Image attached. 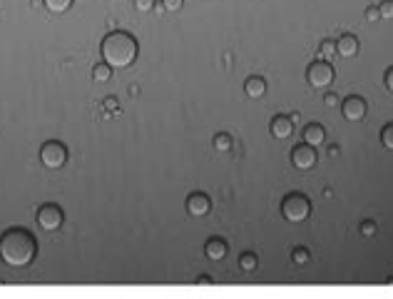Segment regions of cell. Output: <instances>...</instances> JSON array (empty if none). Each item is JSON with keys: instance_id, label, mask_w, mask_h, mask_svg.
Returning <instances> with one entry per match:
<instances>
[{"instance_id": "cell-1", "label": "cell", "mask_w": 393, "mask_h": 299, "mask_svg": "<svg viewBox=\"0 0 393 299\" xmlns=\"http://www.w3.org/2000/svg\"><path fill=\"white\" fill-rule=\"evenodd\" d=\"M38 255V242L25 229H8L0 237V259L8 267H28Z\"/></svg>"}, {"instance_id": "cell-2", "label": "cell", "mask_w": 393, "mask_h": 299, "mask_svg": "<svg viewBox=\"0 0 393 299\" xmlns=\"http://www.w3.org/2000/svg\"><path fill=\"white\" fill-rule=\"evenodd\" d=\"M100 52L110 68H129L137 57V40L127 33H110L100 45Z\"/></svg>"}, {"instance_id": "cell-3", "label": "cell", "mask_w": 393, "mask_h": 299, "mask_svg": "<svg viewBox=\"0 0 393 299\" xmlns=\"http://www.w3.org/2000/svg\"><path fill=\"white\" fill-rule=\"evenodd\" d=\"M281 214L286 222H304L311 214V202L301 192H291L281 200Z\"/></svg>"}, {"instance_id": "cell-4", "label": "cell", "mask_w": 393, "mask_h": 299, "mask_svg": "<svg viewBox=\"0 0 393 299\" xmlns=\"http://www.w3.org/2000/svg\"><path fill=\"white\" fill-rule=\"evenodd\" d=\"M40 160L47 170H60L68 162V150L60 142H45L40 147Z\"/></svg>"}, {"instance_id": "cell-5", "label": "cell", "mask_w": 393, "mask_h": 299, "mask_svg": "<svg viewBox=\"0 0 393 299\" xmlns=\"http://www.w3.org/2000/svg\"><path fill=\"white\" fill-rule=\"evenodd\" d=\"M306 78H309V85L316 87V90H323V87H329L334 83V68L326 63V60H316L309 65V73H306Z\"/></svg>"}, {"instance_id": "cell-6", "label": "cell", "mask_w": 393, "mask_h": 299, "mask_svg": "<svg viewBox=\"0 0 393 299\" xmlns=\"http://www.w3.org/2000/svg\"><path fill=\"white\" fill-rule=\"evenodd\" d=\"M62 210L57 205H42L38 210V224L45 229V232H55L62 227Z\"/></svg>"}, {"instance_id": "cell-7", "label": "cell", "mask_w": 393, "mask_h": 299, "mask_svg": "<svg viewBox=\"0 0 393 299\" xmlns=\"http://www.w3.org/2000/svg\"><path fill=\"white\" fill-rule=\"evenodd\" d=\"M291 162H294V167L296 170H311L316 165V147L311 145H296L294 150H291Z\"/></svg>"}, {"instance_id": "cell-8", "label": "cell", "mask_w": 393, "mask_h": 299, "mask_svg": "<svg viewBox=\"0 0 393 299\" xmlns=\"http://www.w3.org/2000/svg\"><path fill=\"white\" fill-rule=\"evenodd\" d=\"M366 100L363 97H356V95H351V97H346L344 102H341V112H344V117L349 120V123H358V120H363L366 117Z\"/></svg>"}, {"instance_id": "cell-9", "label": "cell", "mask_w": 393, "mask_h": 299, "mask_svg": "<svg viewBox=\"0 0 393 299\" xmlns=\"http://www.w3.org/2000/svg\"><path fill=\"white\" fill-rule=\"evenodd\" d=\"M209 207H212V202H209V197L202 195V192L189 195V200H187V212L192 214V217H204V214L209 212Z\"/></svg>"}, {"instance_id": "cell-10", "label": "cell", "mask_w": 393, "mask_h": 299, "mask_svg": "<svg viewBox=\"0 0 393 299\" xmlns=\"http://www.w3.org/2000/svg\"><path fill=\"white\" fill-rule=\"evenodd\" d=\"M358 38L356 35H341L339 40H336V52L341 55V57H354L356 52H358Z\"/></svg>"}, {"instance_id": "cell-11", "label": "cell", "mask_w": 393, "mask_h": 299, "mask_svg": "<svg viewBox=\"0 0 393 299\" xmlns=\"http://www.w3.org/2000/svg\"><path fill=\"white\" fill-rule=\"evenodd\" d=\"M269 128H272V135H274V137H279V140H286V137L294 132V120H291V117H281V115H279V117L272 120V125H269Z\"/></svg>"}, {"instance_id": "cell-12", "label": "cell", "mask_w": 393, "mask_h": 299, "mask_svg": "<svg viewBox=\"0 0 393 299\" xmlns=\"http://www.w3.org/2000/svg\"><path fill=\"white\" fill-rule=\"evenodd\" d=\"M304 142L311 145V147L323 145V142H326V130L321 128V125H316V123L306 125V128H304Z\"/></svg>"}, {"instance_id": "cell-13", "label": "cell", "mask_w": 393, "mask_h": 299, "mask_svg": "<svg viewBox=\"0 0 393 299\" xmlns=\"http://www.w3.org/2000/svg\"><path fill=\"white\" fill-rule=\"evenodd\" d=\"M227 252H229V250H227V242H224V240H217V237H214V240H209V242L204 245V255L209 257L212 262H219V259H224V257H227Z\"/></svg>"}, {"instance_id": "cell-14", "label": "cell", "mask_w": 393, "mask_h": 299, "mask_svg": "<svg viewBox=\"0 0 393 299\" xmlns=\"http://www.w3.org/2000/svg\"><path fill=\"white\" fill-rule=\"evenodd\" d=\"M244 92L249 95V97H261L264 92H267V83H264V78H259V75H254V78H249L246 83H244Z\"/></svg>"}, {"instance_id": "cell-15", "label": "cell", "mask_w": 393, "mask_h": 299, "mask_svg": "<svg viewBox=\"0 0 393 299\" xmlns=\"http://www.w3.org/2000/svg\"><path fill=\"white\" fill-rule=\"evenodd\" d=\"M239 267L244 269V272H256V267H259V259L254 252H244V255L239 257Z\"/></svg>"}, {"instance_id": "cell-16", "label": "cell", "mask_w": 393, "mask_h": 299, "mask_svg": "<svg viewBox=\"0 0 393 299\" xmlns=\"http://www.w3.org/2000/svg\"><path fill=\"white\" fill-rule=\"evenodd\" d=\"M214 150L217 152H229L232 150V135H227V132H219L217 137H214Z\"/></svg>"}, {"instance_id": "cell-17", "label": "cell", "mask_w": 393, "mask_h": 299, "mask_svg": "<svg viewBox=\"0 0 393 299\" xmlns=\"http://www.w3.org/2000/svg\"><path fill=\"white\" fill-rule=\"evenodd\" d=\"M92 78H95L97 83H107V80L112 78V68H110L107 63H102V65H95V70H92Z\"/></svg>"}, {"instance_id": "cell-18", "label": "cell", "mask_w": 393, "mask_h": 299, "mask_svg": "<svg viewBox=\"0 0 393 299\" xmlns=\"http://www.w3.org/2000/svg\"><path fill=\"white\" fill-rule=\"evenodd\" d=\"M42 3H45V8L50 13H65L73 5V0H42Z\"/></svg>"}, {"instance_id": "cell-19", "label": "cell", "mask_w": 393, "mask_h": 299, "mask_svg": "<svg viewBox=\"0 0 393 299\" xmlns=\"http://www.w3.org/2000/svg\"><path fill=\"white\" fill-rule=\"evenodd\" d=\"M291 259H294L296 264H306V262L311 259V255H309V250H306V247H296V250H294V255H291Z\"/></svg>"}, {"instance_id": "cell-20", "label": "cell", "mask_w": 393, "mask_h": 299, "mask_svg": "<svg viewBox=\"0 0 393 299\" xmlns=\"http://www.w3.org/2000/svg\"><path fill=\"white\" fill-rule=\"evenodd\" d=\"M381 142H383L386 150H393V123L383 128V132H381Z\"/></svg>"}, {"instance_id": "cell-21", "label": "cell", "mask_w": 393, "mask_h": 299, "mask_svg": "<svg viewBox=\"0 0 393 299\" xmlns=\"http://www.w3.org/2000/svg\"><path fill=\"white\" fill-rule=\"evenodd\" d=\"M182 5H184V0H162V8H164L167 13H179Z\"/></svg>"}, {"instance_id": "cell-22", "label": "cell", "mask_w": 393, "mask_h": 299, "mask_svg": "<svg viewBox=\"0 0 393 299\" xmlns=\"http://www.w3.org/2000/svg\"><path fill=\"white\" fill-rule=\"evenodd\" d=\"M321 55H323V60L334 57V55H336V43H331V40H323V43H321Z\"/></svg>"}, {"instance_id": "cell-23", "label": "cell", "mask_w": 393, "mask_h": 299, "mask_svg": "<svg viewBox=\"0 0 393 299\" xmlns=\"http://www.w3.org/2000/svg\"><path fill=\"white\" fill-rule=\"evenodd\" d=\"M378 13H381V18L393 20V0H383V3L378 5Z\"/></svg>"}, {"instance_id": "cell-24", "label": "cell", "mask_w": 393, "mask_h": 299, "mask_svg": "<svg viewBox=\"0 0 393 299\" xmlns=\"http://www.w3.org/2000/svg\"><path fill=\"white\" fill-rule=\"evenodd\" d=\"M361 234H363V237H373V234H376V222H371V219L361 222Z\"/></svg>"}, {"instance_id": "cell-25", "label": "cell", "mask_w": 393, "mask_h": 299, "mask_svg": "<svg viewBox=\"0 0 393 299\" xmlns=\"http://www.w3.org/2000/svg\"><path fill=\"white\" fill-rule=\"evenodd\" d=\"M135 8H137V13H152L155 0H135Z\"/></svg>"}, {"instance_id": "cell-26", "label": "cell", "mask_w": 393, "mask_h": 299, "mask_svg": "<svg viewBox=\"0 0 393 299\" xmlns=\"http://www.w3.org/2000/svg\"><path fill=\"white\" fill-rule=\"evenodd\" d=\"M378 18H381V13H378V8H373V5H371V8L366 10V20H368V23H376Z\"/></svg>"}, {"instance_id": "cell-27", "label": "cell", "mask_w": 393, "mask_h": 299, "mask_svg": "<svg viewBox=\"0 0 393 299\" xmlns=\"http://www.w3.org/2000/svg\"><path fill=\"white\" fill-rule=\"evenodd\" d=\"M323 102H326V105H329V107H336V105H339V97H336V95H334V92H329V95H326V97H323Z\"/></svg>"}, {"instance_id": "cell-28", "label": "cell", "mask_w": 393, "mask_h": 299, "mask_svg": "<svg viewBox=\"0 0 393 299\" xmlns=\"http://www.w3.org/2000/svg\"><path fill=\"white\" fill-rule=\"evenodd\" d=\"M386 87L393 92V68H388V73H386Z\"/></svg>"}, {"instance_id": "cell-29", "label": "cell", "mask_w": 393, "mask_h": 299, "mask_svg": "<svg viewBox=\"0 0 393 299\" xmlns=\"http://www.w3.org/2000/svg\"><path fill=\"white\" fill-rule=\"evenodd\" d=\"M105 107H107V110H115V107H117V102H115L112 97H107V100H105Z\"/></svg>"}, {"instance_id": "cell-30", "label": "cell", "mask_w": 393, "mask_h": 299, "mask_svg": "<svg viewBox=\"0 0 393 299\" xmlns=\"http://www.w3.org/2000/svg\"><path fill=\"white\" fill-rule=\"evenodd\" d=\"M329 155H331V157H336V155H339V147H336V145H331V147H329Z\"/></svg>"}]
</instances>
